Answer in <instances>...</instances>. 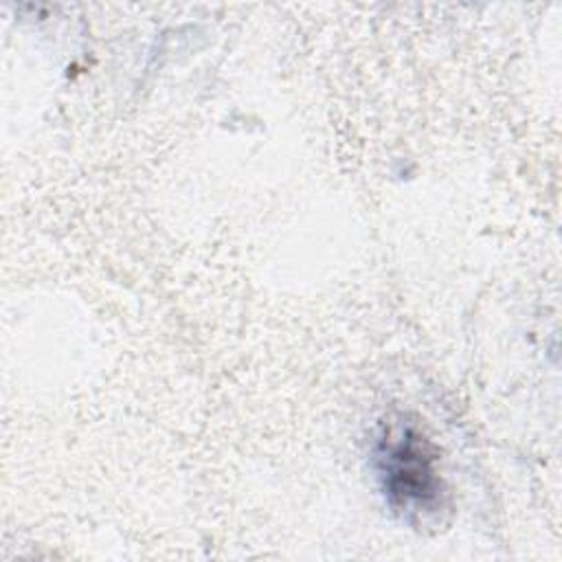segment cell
Returning <instances> with one entry per match:
<instances>
[{
	"label": "cell",
	"instance_id": "obj_1",
	"mask_svg": "<svg viewBox=\"0 0 562 562\" xmlns=\"http://www.w3.org/2000/svg\"><path fill=\"white\" fill-rule=\"evenodd\" d=\"M373 465L386 503L415 522L443 507V483L432 443L408 422L382 428L373 446Z\"/></svg>",
	"mask_w": 562,
	"mask_h": 562
}]
</instances>
